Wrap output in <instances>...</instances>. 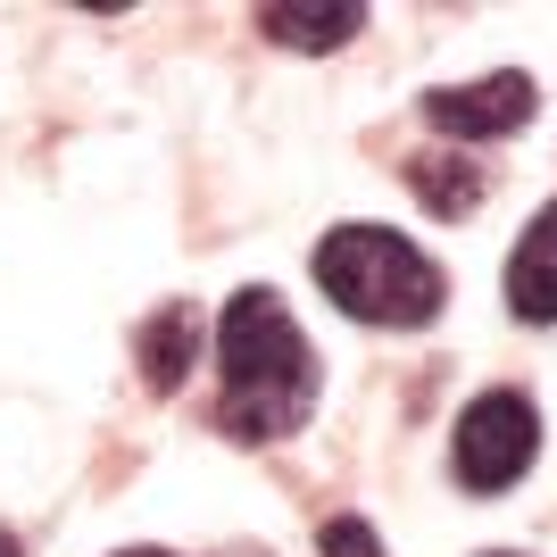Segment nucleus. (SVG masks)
<instances>
[{
    "label": "nucleus",
    "mask_w": 557,
    "mask_h": 557,
    "mask_svg": "<svg viewBox=\"0 0 557 557\" xmlns=\"http://www.w3.org/2000/svg\"><path fill=\"white\" fill-rule=\"evenodd\" d=\"M541 109V84L524 67H499V75H474V84H433L424 92V125H442L449 141H499V134H524Z\"/></svg>",
    "instance_id": "nucleus-4"
},
{
    "label": "nucleus",
    "mask_w": 557,
    "mask_h": 557,
    "mask_svg": "<svg viewBox=\"0 0 557 557\" xmlns=\"http://www.w3.org/2000/svg\"><path fill=\"white\" fill-rule=\"evenodd\" d=\"M317 392H325V374H317L300 317L283 308V292L242 283L216 317V433L242 449L292 442L317 417Z\"/></svg>",
    "instance_id": "nucleus-1"
},
{
    "label": "nucleus",
    "mask_w": 557,
    "mask_h": 557,
    "mask_svg": "<svg viewBox=\"0 0 557 557\" xmlns=\"http://www.w3.org/2000/svg\"><path fill=\"white\" fill-rule=\"evenodd\" d=\"M317 283H325V300L342 308V317H358V325H399V333L433 325L442 300H449V275L392 225H333L325 242H317Z\"/></svg>",
    "instance_id": "nucleus-2"
},
{
    "label": "nucleus",
    "mask_w": 557,
    "mask_h": 557,
    "mask_svg": "<svg viewBox=\"0 0 557 557\" xmlns=\"http://www.w3.org/2000/svg\"><path fill=\"white\" fill-rule=\"evenodd\" d=\"M225 557H267V549H225Z\"/></svg>",
    "instance_id": "nucleus-12"
},
{
    "label": "nucleus",
    "mask_w": 557,
    "mask_h": 557,
    "mask_svg": "<svg viewBox=\"0 0 557 557\" xmlns=\"http://www.w3.org/2000/svg\"><path fill=\"white\" fill-rule=\"evenodd\" d=\"M483 557H516V549H483Z\"/></svg>",
    "instance_id": "nucleus-13"
},
{
    "label": "nucleus",
    "mask_w": 557,
    "mask_h": 557,
    "mask_svg": "<svg viewBox=\"0 0 557 557\" xmlns=\"http://www.w3.org/2000/svg\"><path fill=\"white\" fill-rule=\"evenodd\" d=\"M317 549L325 557H383V541H374L367 516H325V524H317Z\"/></svg>",
    "instance_id": "nucleus-9"
},
{
    "label": "nucleus",
    "mask_w": 557,
    "mask_h": 557,
    "mask_svg": "<svg viewBox=\"0 0 557 557\" xmlns=\"http://www.w3.org/2000/svg\"><path fill=\"white\" fill-rule=\"evenodd\" d=\"M116 557H166V549H116Z\"/></svg>",
    "instance_id": "nucleus-11"
},
{
    "label": "nucleus",
    "mask_w": 557,
    "mask_h": 557,
    "mask_svg": "<svg viewBox=\"0 0 557 557\" xmlns=\"http://www.w3.org/2000/svg\"><path fill=\"white\" fill-rule=\"evenodd\" d=\"M134 367H141V383L150 392H184V374L200 367V308L191 300H159L150 317L134 325Z\"/></svg>",
    "instance_id": "nucleus-5"
},
{
    "label": "nucleus",
    "mask_w": 557,
    "mask_h": 557,
    "mask_svg": "<svg viewBox=\"0 0 557 557\" xmlns=\"http://www.w3.org/2000/svg\"><path fill=\"white\" fill-rule=\"evenodd\" d=\"M541 458V408L524 392H483L466 399L458 433H449V474L466 491H516Z\"/></svg>",
    "instance_id": "nucleus-3"
},
{
    "label": "nucleus",
    "mask_w": 557,
    "mask_h": 557,
    "mask_svg": "<svg viewBox=\"0 0 557 557\" xmlns=\"http://www.w3.org/2000/svg\"><path fill=\"white\" fill-rule=\"evenodd\" d=\"M0 557H25V541H17V533H0Z\"/></svg>",
    "instance_id": "nucleus-10"
},
{
    "label": "nucleus",
    "mask_w": 557,
    "mask_h": 557,
    "mask_svg": "<svg viewBox=\"0 0 557 557\" xmlns=\"http://www.w3.org/2000/svg\"><path fill=\"white\" fill-rule=\"evenodd\" d=\"M399 175H408V191L424 200V216H442V225L474 216V209H483V191H491V166L474 159V150H417Z\"/></svg>",
    "instance_id": "nucleus-6"
},
{
    "label": "nucleus",
    "mask_w": 557,
    "mask_h": 557,
    "mask_svg": "<svg viewBox=\"0 0 557 557\" xmlns=\"http://www.w3.org/2000/svg\"><path fill=\"white\" fill-rule=\"evenodd\" d=\"M508 308L516 325H557V200L524 225V242L508 258Z\"/></svg>",
    "instance_id": "nucleus-7"
},
{
    "label": "nucleus",
    "mask_w": 557,
    "mask_h": 557,
    "mask_svg": "<svg viewBox=\"0 0 557 557\" xmlns=\"http://www.w3.org/2000/svg\"><path fill=\"white\" fill-rule=\"evenodd\" d=\"M258 34L283 50H342L349 34H367V9H308V0H267L258 9Z\"/></svg>",
    "instance_id": "nucleus-8"
}]
</instances>
